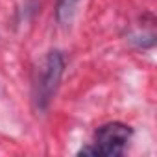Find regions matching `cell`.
Returning <instances> with one entry per match:
<instances>
[{"mask_svg": "<svg viewBox=\"0 0 157 157\" xmlns=\"http://www.w3.org/2000/svg\"><path fill=\"white\" fill-rule=\"evenodd\" d=\"M131 128L122 122H109L96 129L94 140L91 146L80 150V155H102V157H117L124 151L126 144L131 139Z\"/></svg>", "mask_w": 157, "mask_h": 157, "instance_id": "1", "label": "cell"}, {"mask_svg": "<svg viewBox=\"0 0 157 157\" xmlns=\"http://www.w3.org/2000/svg\"><path fill=\"white\" fill-rule=\"evenodd\" d=\"M63 68H65V59H63V54L54 50L46 56L44 63H43V68H41V74H39V80L35 83V94H33V100H35V105L37 109H44L50 100L54 98L56 91H57V85L61 82V76H63Z\"/></svg>", "mask_w": 157, "mask_h": 157, "instance_id": "2", "label": "cell"}, {"mask_svg": "<svg viewBox=\"0 0 157 157\" xmlns=\"http://www.w3.org/2000/svg\"><path fill=\"white\" fill-rule=\"evenodd\" d=\"M80 0H57L56 4V19L59 24H68L74 17L76 6Z\"/></svg>", "mask_w": 157, "mask_h": 157, "instance_id": "3", "label": "cell"}]
</instances>
